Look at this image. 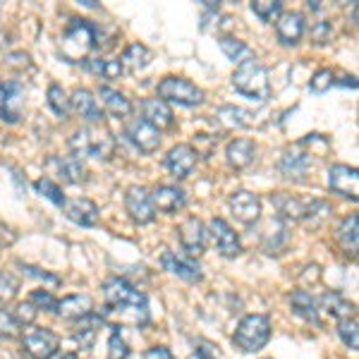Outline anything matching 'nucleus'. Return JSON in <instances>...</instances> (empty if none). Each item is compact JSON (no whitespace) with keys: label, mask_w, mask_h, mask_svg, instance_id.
Here are the masks:
<instances>
[{"label":"nucleus","mask_w":359,"mask_h":359,"mask_svg":"<svg viewBox=\"0 0 359 359\" xmlns=\"http://www.w3.org/2000/svg\"><path fill=\"white\" fill-rule=\"evenodd\" d=\"M69 151L77 158L111 161L115 156V137L103 125H84L69 137Z\"/></svg>","instance_id":"3"},{"label":"nucleus","mask_w":359,"mask_h":359,"mask_svg":"<svg viewBox=\"0 0 359 359\" xmlns=\"http://www.w3.org/2000/svg\"><path fill=\"white\" fill-rule=\"evenodd\" d=\"M338 242L347 254L357 252V213H350V216L338 225Z\"/></svg>","instance_id":"36"},{"label":"nucleus","mask_w":359,"mask_h":359,"mask_svg":"<svg viewBox=\"0 0 359 359\" xmlns=\"http://www.w3.org/2000/svg\"><path fill=\"white\" fill-rule=\"evenodd\" d=\"M46 168L65 184H84L89 180V168L77 156H50Z\"/></svg>","instance_id":"9"},{"label":"nucleus","mask_w":359,"mask_h":359,"mask_svg":"<svg viewBox=\"0 0 359 359\" xmlns=\"http://www.w3.org/2000/svg\"><path fill=\"white\" fill-rule=\"evenodd\" d=\"M5 62H8L10 67H17V69L32 67V57H29V53H22V50H17V53H10L8 57H5Z\"/></svg>","instance_id":"50"},{"label":"nucleus","mask_w":359,"mask_h":359,"mask_svg":"<svg viewBox=\"0 0 359 359\" xmlns=\"http://www.w3.org/2000/svg\"><path fill=\"white\" fill-rule=\"evenodd\" d=\"M46 98H48V108H50V111H53L60 120H65L67 115H69V96H67V91L62 89L60 84H50Z\"/></svg>","instance_id":"37"},{"label":"nucleus","mask_w":359,"mask_h":359,"mask_svg":"<svg viewBox=\"0 0 359 359\" xmlns=\"http://www.w3.org/2000/svg\"><path fill=\"white\" fill-rule=\"evenodd\" d=\"M17 292H20L17 278L8 271H0V304H8L10 299H15Z\"/></svg>","instance_id":"43"},{"label":"nucleus","mask_w":359,"mask_h":359,"mask_svg":"<svg viewBox=\"0 0 359 359\" xmlns=\"http://www.w3.org/2000/svg\"><path fill=\"white\" fill-rule=\"evenodd\" d=\"M151 204L161 213H177L187 206V192L177 184H158L151 192Z\"/></svg>","instance_id":"17"},{"label":"nucleus","mask_w":359,"mask_h":359,"mask_svg":"<svg viewBox=\"0 0 359 359\" xmlns=\"http://www.w3.org/2000/svg\"><path fill=\"white\" fill-rule=\"evenodd\" d=\"M22 347L32 359H53L60 350V338L48 328H22Z\"/></svg>","instance_id":"7"},{"label":"nucleus","mask_w":359,"mask_h":359,"mask_svg":"<svg viewBox=\"0 0 359 359\" xmlns=\"http://www.w3.org/2000/svg\"><path fill=\"white\" fill-rule=\"evenodd\" d=\"M257 158V144H254V139H233V142L225 147V161H228L230 168H235V170H242V168H247L252 161Z\"/></svg>","instance_id":"28"},{"label":"nucleus","mask_w":359,"mask_h":359,"mask_svg":"<svg viewBox=\"0 0 359 359\" xmlns=\"http://www.w3.org/2000/svg\"><path fill=\"white\" fill-rule=\"evenodd\" d=\"M36 314H39V309H36V306H34L32 302H20V304L15 306V311H13L15 321L20 323L22 328L32 326L34 318H36Z\"/></svg>","instance_id":"47"},{"label":"nucleus","mask_w":359,"mask_h":359,"mask_svg":"<svg viewBox=\"0 0 359 359\" xmlns=\"http://www.w3.org/2000/svg\"><path fill=\"white\" fill-rule=\"evenodd\" d=\"M328 213H331V204L326 199H309L306 201V211L302 221L309 223L311 228H318L328 218Z\"/></svg>","instance_id":"38"},{"label":"nucleus","mask_w":359,"mask_h":359,"mask_svg":"<svg viewBox=\"0 0 359 359\" xmlns=\"http://www.w3.org/2000/svg\"><path fill=\"white\" fill-rule=\"evenodd\" d=\"M290 306H292V314H297L299 318H304L306 323L321 326V316H318L316 299L311 297V294L306 292V290H294L290 294Z\"/></svg>","instance_id":"33"},{"label":"nucleus","mask_w":359,"mask_h":359,"mask_svg":"<svg viewBox=\"0 0 359 359\" xmlns=\"http://www.w3.org/2000/svg\"><path fill=\"white\" fill-rule=\"evenodd\" d=\"M311 41H314L316 46H326L328 41L333 39V25L326 20H318L311 25Z\"/></svg>","instance_id":"45"},{"label":"nucleus","mask_w":359,"mask_h":359,"mask_svg":"<svg viewBox=\"0 0 359 359\" xmlns=\"http://www.w3.org/2000/svg\"><path fill=\"white\" fill-rule=\"evenodd\" d=\"M25 98L27 89L17 79H8L0 82V120L8 125H17L22 120V111H25Z\"/></svg>","instance_id":"8"},{"label":"nucleus","mask_w":359,"mask_h":359,"mask_svg":"<svg viewBox=\"0 0 359 359\" xmlns=\"http://www.w3.org/2000/svg\"><path fill=\"white\" fill-rule=\"evenodd\" d=\"M125 208L130 218L139 225H149L156 218V208L151 204V192L142 184H132L125 192Z\"/></svg>","instance_id":"10"},{"label":"nucleus","mask_w":359,"mask_h":359,"mask_svg":"<svg viewBox=\"0 0 359 359\" xmlns=\"http://www.w3.org/2000/svg\"><path fill=\"white\" fill-rule=\"evenodd\" d=\"M89 311H94V299L89 294H67V297L57 299L55 314L65 321H79Z\"/></svg>","instance_id":"27"},{"label":"nucleus","mask_w":359,"mask_h":359,"mask_svg":"<svg viewBox=\"0 0 359 359\" xmlns=\"http://www.w3.org/2000/svg\"><path fill=\"white\" fill-rule=\"evenodd\" d=\"M127 139L135 144L142 154H156L161 147V132L156 130L151 123H147L144 118H132L127 123Z\"/></svg>","instance_id":"16"},{"label":"nucleus","mask_w":359,"mask_h":359,"mask_svg":"<svg viewBox=\"0 0 359 359\" xmlns=\"http://www.w3.org/2000/svg\"><path fill=\"white\" fill-rule=\"evenodd\" d=\"M318 311H323V314H328L335 321H343V318H352L355 316V304L350 302L347 297H343L340 292H326L318 297Z\"/></svg>","instance_id":"29"},{"label":"nucleus","mask_w":359,"mask_h":359,"mask_svg":"<svg viewBox=\"0 0 359 359\" xmlns=\"http://www.w3.org/2000/svg\"><path fill=\"white\" fill-rule=\"evenodd\" d=\"M252 13L262 22H273L283 15V3L280 0H254Z\"/></svg>","instance_id":"40"},{"label":"nucleus","mask_w":359,"mask_h":359,"mask_svg":"<svg viewBox=\"0 0 359 359\" xmlns=\"http://www.w3.org/2000/svg\"><path fill=\"white\" fill-rule=\"evenodd\" d=\"M335 84V74H333V69H328V67H323V69H318V72L311 77V82H309V89L314 91V94H326L328 89Z\"/></svg>","instance_id":"44"},{"label":"nucleus","mask_w":359,"mask_h":359,"mask_svg":"<svg viewBox=\"0 0 359 359\" xmlns=\"http://www.w3.org/2000/svg\"><path fill=\"white\" fill-rule=\"evenodd\" d=\"M290 245V225L280 218H271L266 223V230L262 233V247L266 254L278 257V254L285 252V247Z\"/></svg>","instance_id":"19"},{"label":"nucleus","mask_w":359,"mask_h":359,"mask_svg":"<svg viewBox=\"0 0 359 359\" xmlns=\"http://www.w3.org/2000/svg\"><path fill=\"white\" fill-rule=\"evenodd\" d=\"M96 94L101 98V106L111 115H115V118H127V115H132V101L123 94V91L113 89V86H98Z\"/></svg>","instance_id":"31"},{"label":"nucleus","mask_w":359,"mask_h":359,"mask_svg":"<svg viewBox=\"0 0 359 359\" xmlns=\"http://www.w3.org/2000/svg\"><path fill=\"white\" fill-rule=\"evenodd\" d=\"M338 335L340 340L350 347V350H357L359 347V331H357V318H343V321H338Z\"/></svg>","instance_id":"41"},{"label":"nucleus","mask_w":359,"mask_h":359,"mask_svg":"<svg viewBox=\"0 0 359 359\" xmlns=\"http://www.w3.org/2000/svg\"><path fill=\"white\" fill-rule=\"evenodd\" d=\"M206 233L213 237V242H216V249L221 252V257L235 259V257H240V254H242L240 235L230 228V223L225 221V218H211V221H208Z\"/></svg>","instance_id":"11"},{"label":"nucleus","mask_w":359,"mask_h":359,"mask_svg":"<svg viewBox=\"0 0 359 359\" xmlns=\"http://www.w3.org/2000/svg\"><path fill=\"white\" fill-rule=\"evenodd\" d=\"M20 269L25 271L27 276H32V278H39V280H46V283H50V285H60V278L53 276V273H46L43 269H36V266H29V264H22V262H20Z\"/></svg>","instance_id":"49"},{"label":"nucleus","mask_w":359,"mask_h":359,"mask_svg":"<svg viewBox=\"0 0 359 359\" xmlns=\"http://www.w3.org/2000/svg\"><path fill=\"white\" fill-rule=\"evenodd\" d=\"M189 359H218V355L211 350V345H199L192 352V357H189Z\"/></svg>","instance_id":"52"},{"label":"nucleus","mask_w":359,"mask_h":359,"mask_svg":"<svg viewBox=\"0 0 359 359\" xmlns=\"http://www.w3.org/2000/svg\"><path fill=\"white\" fill-rule=\"evenodd\" d=\"M151 60H154L151 48L137 41V43L127 46L118 62H120V67H123V72H139V69H147L151 65Z\"/></svg>","instance_id":"30"},{"label":"nucleus","mask_w":359,"mask_h":359,"mask_svg":"<svg viewBox=\"0 0 359 359\" xmlns=\"http://www.w3.org/2000/svg\"><path fill=\"white\" fill-rule=\"evenodd\" d=\"M218 46H221V50L225 53V57L228 60H233L240 65L242 60H247V57H252V48L245 43V41H240V39H235V36H221L218 39Z\"/></svg>","instance_id":"35"},{"label":"nucleus","mask_w":359,"mask_h":359,"mask_svg":"<svg viewBox=\"0 0 359 359\" xmlns=\"http://www.w3.org/2000/svg\"><path fill=\"white\" fill-rule=\"evenodd\" d=\"M84 69H89L91 74L101 79H118L123 74V67H120L118 60H108V57H86V60L79 62Z\"/></svg>","instance_id":"34"},{"label":"nucleus","mask_w":359,"mask_h":359,"mask_svg":"<svg viewBox=\"0 0 359 359\" xmlns=\"http://www.w3.org/2000/svg\"><path fill=\"white\" fill-rule=\"evenodd\" d=\"M29 302L36 306V309H43V311H48V314H55L57 299L48 290H34L32 297H29Z\"/></svg>","instance_id":"48"},{"label":"nucleus","mask_w":359,"mask_h":359,"mask_svg":"<svg viewBox=\"0 0 359 359\" xmlns=\"http://www.w3.org/2000/svg\"><path fill=\"white\" fill-rule=\"evenodd\" d=\"M230 211H233L237 223L254 225L262 218V196L247 192V189H237L230 194Z\"/></svg>","instance_id":"15"},{"label":"nucleus","mask_w":359,"mask_h":359,"mask_svg":"<svg viewBox=\"0 0 359 359\" xmlns=\"http://www.w3.org/2000/svg\"><path fill=\"white\" fill-rule=\"evenodd\" d=\"M101 36H103V32L91 20L72 17V20L67 22L65 32H62L60 50L69 62H82L89 57V53L101 48Z\"/></svg>","instance_id":"2"},{"label":"nucleus","mask_w":359,"mask_h":359,"mask_svg":"<svg viewBox=\"0 0 359 359\" xmlns=\"http://www.w3.org/2000/svg\"><path fill=\"white\" fill-rule=\"evenodd\" d=\"M216 120L225 127V130H245V127L254 123V115L249 113L247 108L228 103V106H221L216 111Z\"/></svg>","instance_id":"32"},{"label":"nucleus","mask_w":359,"mask_h":359,"mask_svg":"<svg viewBox=\"0 0 359 359\" xmlns=\"http://www.w3.org/2000/svg\"><path fill=\"white\" fill-rule=\"evenodd\" d=\"M106 323V316L101 314V311H89L86 316L79 318L77 323H74V343L79 345V350H91L96 343V335H98V328Z\"/></svg>","instance_id":"23"},{"label":"nucleus","mask_w":359,"mask_h":359,"mask_svg":"<svg viewBox=\"0 0 359 359\" xmlns=\"http://www.w3.org/2000/svg\"><path fill=\"white\" fill-rule=\"evenodd\" d=\"M233 86L242 96L252 98V101L264 103L271 96V82H269V69L257 55L242 60L233 72Z\"/></svg>","instance_id":"4"},{"label":"nucleus","mask_w":359,"mask_h":359,"mask_svg":"<svg viewBox=\"0 0 359 359\" xmlns=\"http://www.w3.org/2000/svg\"><path fill=\"white\" fill-rule=\"evenodd\" d=\"M328 189H331L333 194H340V196H345V199L357 201V194H359L357 168L347 165V163H335L328 168Z\"/></svg>","instance_id":"12"},{"label":"nucleus","mask_w":359,"mask_h":359,"mask_svg":"<svg viewBox=\"0 0 359 359\" xmlns=\"http://www.w3.org/2000/svg\"><path fill=\"white\" fill-rule=\"evenodd\" d=\"M271 204L276 208V218L285 221L287 225L294 221H302L304 211H306V201L299 199V196H292L287 192H276L271 194Z\"/></svg>","instance_id":"26"},{"label":"nucleus","mask_w":359,"mask_h":359,"mask_svg":"<svg viewBox=\"0 0 359 359\" xmlns=\"http://www.w3.org/2000/svg\"><path fill=\"white\" fill-rule=\"evenodd\" d=\"M57 359H77V355H74V352H62Z\"/></svg>","instance_id":"55"},{"label":"nucleus","mask_w":359,"mask_h":359,"mask_svg":"<svg viewBox=\"0 0 359 359\" xmlns=\"http://www.w3.org/2000/svg\"><path fill=\"white\" fill-rule=\"evenodd\" d=\"M196 161H199V151H196L192 144H177V147H172L170 151L165 154L163 165L175 180H184L192 175Z\"/></svg>","instance_id":"13"},{"label":"nucleus","mask_w":359,"mask_h":359,"mask_svg":"<svg viewBox=\"0 0 359 359\" xmlns=\"http://www.w3.org/2000/svg\"><path fill=\"white\" fill-rule=\"evenodd\" d=\"M306 8L316 13V10H321V3H318V0H309V3H306Z\"/></svg>","instance_id":"54"},{"label":"nucleus","mask_w":359,"mask_h":359,"mask_svg":"<svg viewBox=\"0 0 359 359\" xmlns=\"http://www.w3.org/2000/svg\"><path fill=\"white\" fill-rule=\"evenodd\" d=\"M306 32V22L304 15L299 13H283L276 20V34H278V41L283 46H297L302 41Z\"/></svg>","instance_id":"22"},{"label":"nucleus","mask_w":359,"mask_h":359,"mask_svg":"<svg viewBox=\"0 0 359 359\" xmlns=\"http://www.w3.org/2000/svg\"><path fill=\"white\" fill-rule=\"evenodd\" d=\"M343 86H350V89H357V79L355 77H343Z\"/></svg>","instance_id":"53"},{"label":"nucleus","mask_w":359,"mask_h":359,"mask_svg":"<svg viewBox=\"0 0 359 359\" xmlns=\"http://www.w3.org/2000/svg\"><path fill=\"white\" fill-rule=\"evenodd\" d=\"M156 98L165 103H177V106H187V108H194V106H201L206 101V94L201 86H196L194 82L184 77H163L156 86Z\"/></svg>","instance_id":"6"},{"label":"nucleus","mask_w":359,"mask_h":359,"mask_svg":"<svg viewBox=\"0 0 359 359\" xmlns=\"http://www.w3.org/2000/svg\"><path fill=\"white\" fill-rule=\"evenodd\" d=\"M22 326L15 321L13 311L8 309H0V338H15V335H20Z\"/></svg>","instance_id":"46"},{"label":"nucleus","mask_w":359,"mask_h":359,"mask_svg":"<svg viewBox=\"0 0 359 359\" xmlns=\"http://www.w3.org/2000/svg\"><path fill=\"white\" fill-rule=\"evenodd\" d=\"M161 266H163L168 273L182 278L184 283H201V278H204L199 264L192 262V259L177 257V254L170 252V249H165V252H163V257H161Z\"/></svg>","instance_id":"21"},{"label":"nucleus","mask_w":359,"mask_h":359,"mask_svg":"<svg viewBox=\"0 0 359 359\" xmlns=\"http://www.w3.org/2000/svg\"><path fill=\"white\" fill-rule=\"evenodd\" d=\"M34 189H36L41 196H46L48 201H53L55 206H60V208H62V204H65V199H67V196L62 194L60 184H57L55 180H50V177H39L36 182H34Z\"/></svg>","instance_id":"39"},{"label":"nucleus","mask_w":359,"mask_h":359,"mask_svg":"<svg viewBox=\"0 0 359 359\" xmlns=\"http://www.w3.org/2000/svg\"><path fill=\"white\" fill-rule=\"evenodd\" d=\"M264 359H271V357H264Z\"/></svg>","instance_id":"56"},{"label":"nucleus","mask_w":359,"mask_h":359,"mask_svg":"<svg viewBox=\"0 0 359 359\" xmlns=\"http://www.w3.org/2000/svg\"><path fill=\"white\" fill-rule=\"evenodd\" d=\"M130 357V347H127L125 338L120 335V328L113 326L111 338H108V355L106 359H127Z\"/></svg>","instance_id":"42"},{"label":"nucleus","mask_w":359,"mask_h":359,"mask_svg":"<svg viewBox=\"0 0 359 359\" xmlns=\"http://www.w3.org/2000/svg\"><path fill=\"white\" fill-rule=\"evenodd\" d=\"M311 168V154L302 151L299 147L287 149L278 161V170L283 172V177L287 180H302Z\"/></svg>","instance_id":"25"},{"label":"nucleus","mask_w":359,"mask_h":359,"mask_svg":"<svg viewBox=\"0 0 359 359\" xmlns=\"http://www.w3.org/2000/svg\"><path fill=\"white\" fill-rule=\"evenodd\" d=\"M271 340V318L266 314H247L237 323L233 343L235 347H240L247 355H254V352L264 350Z\"/></svg>","instance_id":"5"},{"label":"nucleus","mask_w":359,"mask_h":359,"mask_svg":"<svg viewBox=\"0 0 359 359\" xmlns=\"http://www.w3.org/2000/svg\"><path fill=\"white\" fill-rule=\"evenodd\" d=\"M62 213L72 223L82 225V228H94L98 223V206L86 196H74V199H65L62 204Z\"/></svg>","instance_id":"20"},{"label":"nucleus","mask_w":359,"mask_h":359,"mask_svg":"<svg viewBox=\"0 0 359 359\" xmlns=\"http://www.w3.org/2000/svg\"><path fill=\"white\" fill-rule=\"evenodd\" d=\"M103 299H106V311H103L106 321L111 314H118L123 321H132L135 326H147L149 323L147 294L139 292L125 278H108L103 283Z\"/></svg>","instance_id":"1"},{"label":"nucleus","mask_w":359,"mask_h":359,"mask_svg":"<svg viewBox=\"0 0 359 359\" xmlns=\"http://www.w3.org/2000/svg\"><path fill=\"white\" fill-rule=\"evenodd\" d=\"M142 118L147 120V123H151L158 132L175 127V115H172L170 103L161 101V98H147V101L142 103Z\"/></svg>","instance_id":"24"},{"label":"nucleus","mask_w":359,"mask_h":359,"mask_svg":"<svg viewBox=\"0 0 359 359\" xmlns=\"http://www.w3.org/2000/svg\"><path fill=\"white\" fill-rule=\"evenodd\" d=\"M144 359H175V355L170 352V347L156 345V347H149L147 355H144Z\"/></svg>","instance_id":"51"},{"label":"nucleus","mask_w":359,"mask_h":359,"mask_svg":"<svg viewBox=\"0 0 359 359\" xmlns=\"http://www.w3.org/2000/svg\"><path fill=\"white\" fill-rule=\"evenodd\" d=\"M69 111H74L86 125H101L103 123V111L98 106L96 96L89 89H74L69 96Z\"/></svg>","instance_id":"18"},{"label":"nucleus","mask_w":359,"mask_h":359,"mask_svg":"<svg viewBox=\"0 0 359 359\" xmlns=\"http://www.w3.org/2000/svg\"><path fill=\"white\" fill-rule=\"evenodd\" d=\"M177 233H180V245H182L184 254H187L189 259L201 257V254H204L208 233H206V225L201 223L199 218L196 216L184 218V221L180 223Z\"/></svg>","instance_id":"14"}]
</instances>
